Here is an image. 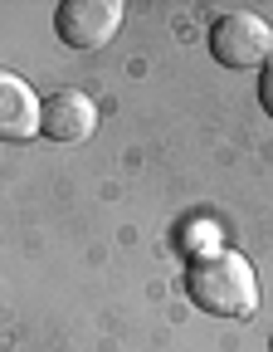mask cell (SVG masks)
I'll list each match as a JSON object with an SVG mask.
<instances>
[{"label":"cell","instance_id":"cell-3","mask_svg":"<svg viewBox=\"0 0 273 352\" xmlns=\"http://www.w3.org/2000/svg\"><path fill=\"white\" fill-rule=\"evenodd\" d=\"M54 30L78 54L103 50V44L122 30V0H64L54 10Z\"/></svg>","mask_w":273,"mask_h":352},{"label":"cell","instance_id":"cell-2","mask_svg":"<svg viewBox=\"0 0 273 352\" xmlns=\"http://www.w3.org/2000/svg\"><path fill=\"white\" fill-rule=\"evenodd\" d=\"M210 54L224 64V69H254V64H268L273 54V30L249 15V10H235V15H219L215 30H210Z\"/></svg>","mask_w":273,"mask_h":352},{"label":"cell","instance_id":"cell-7","mask_svg":"<svg viewBox=\"0 0 273 352\" xmlns=\"http://www.w3.org/2000/svg\"><path fill=\"white\" fill-rule=\"evenodd\" d=\"M268 347H273V342H268Z\"/></svg>","mask_w":273,"mask_h":352},{"label":"cell","instance_id":"cell-5","mask_svg":"<svg viewBox=\"0 0 273 352\" xmlns=\"http://www.w3.org/2000/svg\"><path fill=\"white\" fill-rule=\"evenodd\" d=\"M98 127V103L78 94V88H59L44 98V138L49 142H83Z\"/></svg>","mask_w":273,"mask_h":352},{"label":"cell","instance_id":"cell-6","mask_svg":"<svg viewBox=\"0 0 273 352\" xmlns=\"http://www.w3.org/2000/svg\"><path fill=\"white\" fill-rule=\"evenodd\" d=\"M259 98H263V113L273 118V59L263 64V78H259Z\"/></svg>","mask_w":273,"mask_h":352},{"label":"cell","instance_id":"cell-4","mask_svg":"<svg viewBox=\"0 0 273 352\" xmlns=\"http://www.w3.org/2000/svg\"><path fill=\"white\" fill-rule=\"evenodd\" d=\"M44 132L39 94L10 69H0V142H34Z\"/></svg>","mask_w":273,"mask_h":352},{"label":"cell","instance_id":"cell-1","mask_svg":"<svg viewBox=\"0 0 273 352\" xmlns=\"http://www.w3.org/2000/svg\"><path fill=\"white\" fill-rule=\"evenodd\" d=\"M186 294L195 298V308H205L215 318H254L259 314V274L235 250L200 254L186 270Z\"/></svg>","mask_w":273,"mask_h":352}]
</instances>
